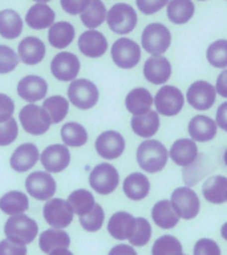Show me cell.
Wrapping results in <instances>:
<instances>
[{
  "label": "cell",
  "instance_id": "obj_32",
  "mask_svg": "<svg viewBox=\"0 0 227 255\" xmlns=\"http://www.w3.org/2000/svg\"><path fill=\"white\" fill-rule=\"evenodd\" d=\"M75 39V27L68 21L53 23L48 31V41L53 48L64 49Z\"/></svg>",
  "mask_w": 227,
  "mask_h": 255
},
{
  "label": "cell",
  "instance_id": "obj_27",
  "mask_svg": "<svg viewBox=\"0 0 227 255\" xmlns=\"http://www.w3.org/2000/svg\"><path fill=\"white\" fill-rule=\"evenodd\" d=\"M151 218L157 226L163 229V230H169V229H173L178 225L181 217L177 214V211L174 210L170 201L162 199V201H158L155 203L151 209Z\"/></svg>",
  "mask_w": 227,
  "mask_h": 255
},
{
  "label": "cell",
  "instance_id": "obj_19",
  "mask_svg": "<svg viewBox=\"0 0 227 255\" xmlns=\"http://www.w3.org/2000/svg\"><path fill=\"white\" fill-rule=\"evenodd\" d=\"M47 81L36 75L25 76L17 84V95L28 103H36L47 96Z\"/></svg>",
  "mask_w": 227,
  "mask_h": 255
},
{
  "label": "cell",
  "instance_id": "obj_6",
  "mask_svg": "<svg viewBox=\"0 0 227 255\" xmlns=\"http://www.w3.org/2000/svg\"><path fill=\"white\" fill-rule=\"evenodd\" d=\"M100 97L99 89L91 80H73L68 88V99L76 108L87 111L97 104Z\"/></svg>",
  "mask_w": 227,
  "mask_h": 255
},
{
  "label": "cell",
  "instance_id": "obj_48",
  "mask_svg": "<svg viewBox=\"0 0 227 255\" xmlns=\"http://www.w3.org/2000/svg\"><path fill=\"white\" fill-rule=\"evenodd\" d=\"M91 3V0H60L61 7L69 15H79L83 13Z\"/></svg>",
  "mask_w": 227,
  "mask_h": 255
},
{
  "label": "cell",
  "instance_id": "obj_57",
  "mask_svg": "<svg viewBox=\"0 0 227 255\" xmlns=\"http://www.w3.org/2000/svg\"><path fill=\"white\" fill-rule=\"evenodd\" d=\"M37 3H48V1H51V0H35Z\"/></svg>",
  "mask_w": 227,
  "mask_h": 255
},
{
  "label": "cell",
  "instance_id": "obj_46",
  "mask_svg": "<svg viewBox=\"0 0 227 255\" xmlns=\"http://www.w3.org/2000/svg\"><path fill=\"white\" fill-rule=\"evenodd\" d=\"M194 255H222L218 243L209 238L199 239L193 249Z\"/></svg>",
  "mask_w": 227,
  "mask_h": 255
},
{
  "label": "cell",
  "instance_id": "obj_42",
  "mask_svg": "<svg viewBox=\"0 0 227 255\" xmlns=\"http://www.w3.org/2000/svg\"><path fill=\"white\" fill-rule=\"evenodd\" d=\"M151 238V226L149 221L146 218H142V217H138L135 218V226L133 234L129 238V242H130L131 246L142 247L145 245H147V242L150 241Z\"/></svg>",
  "mask_w": 227,
  "mask_h": 255
},
{
  "label": "cell",
  "instance_id": "obj_56",
  "mask_svg": "<svg viewBox=\"0 0 227 255\" xmlns=\"http://www.w3.org/2000/svg\"><path fill=\"white\" fill-rule=\"evenodd\" d=\"M223 162H225V165L227 166V149L225 150V153H223Z\"/></svg>",
  "mask_w": 227,
  "mask_h": 255
},
{
  "label": "cell",
  "instance_id": "obj_53",
  "mask_svg": "<svg viewBox=\"0 0 227 255\" xmlns=\"http://www.w3.org/2000/svg\"><path fill=\"white\" fill-rule=\"evenodd\" d=\"M108 255H138L131 245H117L109 251Z\"/></svg>",
  "mask_w": 227,
  "mask_h": 255
},
{
  "label": "cell",
  "instance_id": "obj_21",
  "mask_svg": "<svg viewBox=\"0 0 227 255\" xmlns=\"http://www.w3.org/2000/svg\"><path fill=\"white\" fill-rule=\"evenodd\" d=\"M169 157L175 165L186 167L194 162L198 157V146L194 139L179 138L171 145Z\"/></svg>",
  "mask_w": 227,
  "mask_h": 255
},
{
  "label": "cell",
  "instance_id": "obj_9",
  "mask_svg": "<svg viewBox=\"0 0 227 255\" xmlns=\"http://www.w3.org/2000/svg\"><path fill=\"white\" fill-rule=\"evenodd\" d=\"M154 104L159 115L173 117L182 111L185 97L182 92L174 85H163L155 95Z\"/></svg>",
  "mask_w": 227,
  "mask_h": 255
},
{
  "label": "cell",
  "instance_id": "obj_34",
  "mask_svg": "<svg viewBox=\"0 0 227 255\" xmlns=\"http://www.w3.org/2000/svg\"><path fill=\"white\" fill-rule=\"evenodd\" d=\"M28 207H29V199L21 191H9L0 198V210L7 215L23 214L28 210Z\"/></svg>",
  "mask_w": 227,
  "mask_h": 255
},
{
  "label": "cell",
  "instance_id": "obj_20",
  "mask_svg": "<svg viewBox=\"0 0 227 255\" xmlns=\"http://www.w3.org/2000/svg\"><path fill=\"white\" fill-rule=\"evenodd\" d=\"M40 158L39 149L35 143L25 142L15 149L11 155V167L17 173L31 170Z\"/></svg>",
  "mask_w": 227,
  "mask_h": 255
},
{
  "label": "cell",
  "instance_id": "obj_17",
  "mask_svg": "<svg viewBox=\"0 0 227 255\" xmlns=\"http://www.w3.org/2000/svg\"><path fill=\"white\" fill-rule=\"evenodd\" d=\"M143 76L153 85H163L171 76V64L165 56H151L143 64Z\"/></svg>",
  "mask_w": 227,
  "mask_h": 255
},
{
  "label": "cell",
  "instance_id": "obj_24",
  "mask_svg": "<svg viewBox=\"0 0 227 255\" xmlns=\"http://www.w3.org/2000/svg\"><path fill=\"white\" fill-rule=\"evenodd\" d=\"M17 53L20 60L27 65H36L39 64L45 56V45L39 37L28 36L20 41L17 47Z\"/></svg>",
  "mask_w": 227,
  "mask_h": 255
},
{
  "label": "cell",
  "instance_id": "obj_16",
  "mask_svg": "<svg viewBox=\"0 0 227 255\" xmlns=\"http://www.w3.org/2000/svg\"><path fill=\"white\" fill-rule=\"evenodd\" d=\"M40 161L48 173H60L65 170L71 162V153L67 145L53 143L44 149Z\"/></svg>",
  "mask_w": 227,
  "mask_h": 255
},
{
  "label": "cell",
  "instance_id": "obj_12",
  "mask_svg": "<svg viewBox=\"0 0 227 255\" xmlns=\"http://www.w3.org/2000/svg\"><path fill=\"white\" fill-rule=\"evenodd\" d=\"M187 103L197 111H207L215 104L217 91L209 81L198 80L189 87L186 92Z\"/></svg>",
  "mask_w": 227,
  "mask_h": 255
},
{
  "label": "cell",
  "instance_id": "obj_29",
  "mask_svg": "<svg viewBox=\"0 0 227 255\" xmlns=\"http://www.w3.org/2000/svg\"><path fill=\"white\" fill-rule=\"evenodd\" d=\"M202 194L207 202L214 205L227 202V177L213 175L207 178L202 186Z\"/></svg>",
  "mask_w": 227,
  "mask_h": 255
},
{
  "label": "cell",
  "instance_id": "obj_38",
  "mask_svg": "<svg viewBox=\"0 0 227 255\" xmlns=\"http://www.w3.org/2000/svg\"><path fill=\"white\" fill-rule=\"evenodd\" d=\"M68 202L73 209V213L79 215V217L89 213L96 205L93 194L91 191L85 190V189H77L73 193H71L69 197H68Z\"/></svg>",
  "mask_w": 227,
  "mask_h": 255
},
{
  "label": "cell",
  "instance_id": "obj_1",
  "mask_svg": "<svg viewBox=\"0 0 227 255\" xmlns=\"http://www.w3.org/2000/svg\"><path fill=\"white\" fill-rule=\"evenodd\" d=\"M169 151L162 142L157 139H145L137 149V162L147 173H159L166 166Z\"/></svg>",
  "mask_w": 227,
  "mask_h": 255
},
{
  "label": "cell",
  "instance_id": "obj_49",
  "mask_svg": "<svg viewBox=\"0 0 227 255\" xmlns=\"http://www.w3.org/2000/svg\"><path fill=\"white\" fill-rule=\"evenodd\" d=\"M0 255H27V247L25 245L4 239L0 242Z\"/></svg>",
  "mask_w": 227,
  "mask_h": 255
},
{
  "label": "cell",
  "instance_id": "obj_47",
  "mask_svg": "<svg viewBox=\"0 0 227 255\" xmlns=\"http://www.w3.org/2000/svg\"><path fill=\"white\" fill-rule=\"evenodd\" d=\"M170 0H135L137 7L145 15H153L161 11L165 5L169 4Z\"/></svg>",
  "mask_w": 227,
  "mask_h": 255
},
{
  "label": "cell",
  "instance_id": "obj_2",
  "mask_svg": "<svg viewBox=\"0 0 227 255\" xmlns=\"http://www.w3.org/2000/svg\"><path fill=\"white\" fill-rule=\"evenodd\" d=\"M4 234L12 242L28 245L33 242L39 234V226L35 219L25 214L11 215L4 225Z\"/></svg>",
  "mask_w": 227,
  "mask_h": 255
},
{
  "label": "cell",
  "instance_id": "obj_23",
  "mask_svg": "<svg viewBox=\"0 0 227 255\" xmlns=\"http://www.w3.org/2000/svg\"><path fill=\"white\" fill-rule=\"evenodd\" d=\"M135 226V218L130 213L117 211L108 222V233L118 241H129Z\"/></svg>",
  "mask_w": 227,
  "mask_h": 255
},
{
  "label": "cell",
  "instance_id": "obj_10",
  "mask_svg": "<svg viewBox=\"0 0 227 255\" xmlns=\"http://www.w3.org/2000/svg\"><path fill=\"white\" fill-rule=\"evenodd\" d=\"M43 214L45 222L55 229H65L73 221V209L68 201L61 198H51L44 205Z\"/></svg>",
  "mask_w": 227,
  "mask_h": 255
},
{
  "label": "cell",
  "instance_id": "obj_30",
  "mask_svg": "<svg viewBox=\"0 0 227 255\" xmlns=\"http://www.w3.org/2000/svg\"><path fill=\"white\" fill-rule=\"evenodd\" d=\"M125 107L133 116L147 113L153 107V96L146 88H134L127 93Z\"/></svg>",
  "mask_w": 227,
  "mask_h": 255
},
{
  "label": "cell",
  "instance_id": "obj_3",
  "mask_svg": "<svg viewBox=\"0 0 227 255\" xmlns=\"http://www.w3.org/2000/svg\"><path fill=\"white\" fill-rule=\"evenodd\" d=\"M142 48L151 56H162L171 44V33L166 25L151 23L145 27L141 35Z\"/></svg>",
  "mask_w": 227,
  "mask_h": 255
},
{
  "label": "cell",
  "instance_id": "obj_14",
  "mask_svg": "<svg viewBox=\"0 0 227 255\" xmlns=\"http://www.w3.org/2000/svg\"><path fill=\"white\" fill-rule=\"evenodd\" d=\"M96 151L104 159H115L125 150V138L115 130H107L96 139Z\"/></svg>",
  "mask_w": 227,
  "mask_h": 255
},
{
  "label": "cell",
  "instance_id": "obj_5",
  "mask_svg": "<svg viewBox=\"0 0 227 255\" xmlns=\"http://www.w3.org/2000/svg\"><path fill=\"white\" fill-rule=\"evenodd\" d=\"M19 119L24 130L32 135H41L47 133L52 124L47 111L32 103L25 105L20 111Z\"/></svg>",
  "mask_w": 227,
  "mask_h": 255
},
{
  "label": "cell",
  "instance_id": "obj_11",
  "mask_svg": "<svg viewBox=\"0 0 227 255\" xmlns=\"http://www.w3.org/2000/svg\"><path fill=\"white\" fill-rule=\"evenodd\" d=\"M170 202L177 214L183 219L195 218L201 209L198 195L189 186L177 187L171 193Z\"/></svg>",
  "mask_w": 227,
  "mask_h": 255
},
{
  "label": "cell",
  "instance_id": "obj_8",
  "mask_svg": "<svg viewBox=\"0 0 227 255\" xmlns=\"http://www.w3.org/2000/svg\"><path fill=\"white\" fill-rule=\"evenodd\" d=\"M112 60L117 67L122 69L134 68L141 60V47L134 40L121 37L115 40L111 49Z\"/></svg>",
  "mask_w": 227,
  "mask_h": 255
},
{
  "label": "cell",
  "instance_id": "obj_55",
  "mask_svg": "<svg viewBox=\"0 0 227 255\" xmlns=\"http://www.w3.org/2000/svg\"><path fill=\"white\" fill-rule=\"evenodd\" d=\"M221 235H222V238L225 241H227V222L223 223L222 229H221Z\"/></svg>",
  "mask_w": 227,
  "mask_h": 255
},
{
  "label": "cell",
  "instance_id": "obj_45",
  "mask_svg": "<svg viewBox=\"0 0 227 255\" xmlns=\"http://www.w3.org/2000/svg\"><path fill=\"white\" fill-rule=\"evenodd\" d=\"M17 133H19V128L13 117L4 123H0V146L11 145L17 138Z\"/></svg>",
  "mask_w": 227,
  "mask_h": 255
},
{
  "label": "cell",
  "instance_id": "obj_40",
  "mask_svg": "<svg viewBox=\"0 0 227 255\" xmlns=\"http://www.w3.org/2000/svg\"><path fill=\"white\" fill-rule=\"evenodd\" d=\"M151 255H183L182 245L173 235H162L151 247Z\"/></svg>",
  "mask_w": 227,
  "mask_h": 255
},
{
  "label": "cell",
  "instance_id": "obj_35",
  "mask_svg": "<svg viewBox=\"0 0 227 255\" xmlns=\"http://www.w3.org/2000/svg\"><path fill=\"white\" fill-rule=\"evenodd\" d=\"M194 12L191 0H170L167 4V17L173 24H186L194 16Z\"/></svg>",
  "mask_w": 227,
  "mask_h": 255
},
{
  "label": "cell",
  "instance_id": "obj_22",
  "mask_svg": "<svg viewBox=\"0 0 227 255\" xmlns=\"http://www.w3.org/2000/svg\"><path fill=\"white\" fill-rule=\"evenodd\" d=\"M217 127L218 125L211 117L199 115L190 120L187 130L191 139H194L195 142H209L217 135Z\"/></svg>",
  "mask_w": 227,
  "mask_h": 255
},
{
  "label": "cell",
  "instance_id": "obj_13",
  "mask_svg": "<svg viewBox=\"0 0 227 255\" xmlns=\"http://www.w3.org/2000/svg\"><path fill=\"white\" fill-rule=\"evenodd\" d=\"M28 194L39 201H48L56 193V181L48 171H33L25 179Z\"/></svg>",
  "mask_w": 227,
  "mask_h": 255
},
{
  "label": "cell",
  "instance_id": "obj_50",
  "mask_svg": "<svg viewBox=\"0 0 227 255\" xmlns=\"http://www.w3.org/2000/svg\"><path fill=\"white\" fill-rule=\"evenodd\" d=\"M15 112V103L9 96L0 93V123H4L12 117Z\"/></svg>",
  "mask_w": 227,
  "mask_h": 255
},
{
  "label": "cell",
  "instance_id": "obj_41",
  "mask_svg": "<svg viewBox=\"0 0 227 255\" xmlns=\"http://www.w3.org/2000/svg\"><path fill=\"white\" fill-rule=\"evenodd\" d=\"M207 61L211 67L227 68V40H217L211 43L206 52Z\"/></svg>",
  "mask_w": 227,
  "mask_h": 255
},
{
  "label": "cell",
  "instance_id": "obj_51",
  "mask_svg": "<svg viewBox=\"0 0 227 255\" xmlns=\"http://www.w3.org/2000/svg\"><path fill=\"white\" fill-rule=\"evenodd\" d=\"M215 91L221 97L227 99V69H223L219 76L217 77V84H215Z\"/></svg>",
  "mask_w": 227,
  "mask_h": 255
},
{
  "label": "cell",
  "instance_id": "obj_52",
  "mask_svg": "<svg viewBox=\"0 0 227 255\" xmlns=\"http://www.w3.org/2000/svg\"><path fill=\"white\" fill-rule=\"evenodd\" d=\"M215 123H217L218 128L227 131V101L221 104L217 109V121Z\"/></svg>",
  "mask_w": 227,
  "mask_h": 255
},
{
  "label": "cell",
  "instance_id": "obj_18",
  "mask_svg": "<svg viewBox=\"0 0 227 255\" xmlns=\"http://www.w3.org/2000/svg\"><path fill=\"white\" fill-rule=\"evenodd\" d=\"M80 52L91 59H97L107 52L108 40L101 32L96 29H88L79 37Z\"/></svg>",
  "mask_w": 227,
  "mask_h": 255
},
{
  "label": "cell",
  "instance_id": "obj_15",
  "mask_svg": "<svg viewBox=\"0 0 227 255\" xmlns=\"http://www.w3.org/2000/svg\"><path fill=\"white\" fill-rule=\"evenodd\" d=\"M51 72L60 81H73L80 72V60L75 53L61 52L52 59Z\"/></svg>",
  "mask_w": 227,
  "mask_h": 255
},
{
  "label": "cell",
  "instance_id": "obj_26",
  "mask_svg": "<svg viewBox=\"0 0 227 255\" xmlns=\"http://www.w3.org/2000/svg\"><path fill=\"white\" fill-rule=\"evenodd\" d=\"M159 113L149 111L147 113L131 117L130 127L135 134L142 138H150L159 129Z\"/></svg>",
  "mask_w": 227,
  "mask_h": 255
},
{
  "label": "cell",
  "instance_id": "obj_31",
  "mask_svg": "<svg viewBox=\"0 0 227 255\" xmlns=\"http://www.w3.org/2000/svg\"><path fill=\"white\" fill-rule=\"evenodd\" d=\"M69 246H71V237L63 229L52 227L40 234L39 247L45 254H49L55 249H60V247L68 249Z\"/></svg>",
  "mask_w": 227,
  "mask_h": 255
},
{
  "label": "cell",
  "instance_id": "obj_28",
  "mask_svg": "<svg viewBox=\"0 0 227 255\" xmlns=\"http://www.w3.org/2000/svg\"><path fill=\"white\" fill-rule=\"evenodd\" d=\"M123 193L130 201H142L150 191V182L142 173H131L125 178L122 185Z\"/></svg>",
  "mask_w": 227,
  "mask_h": 255
},
{
  "label": "cell",
  "instance_id": "obj_39",
  "mask_svg": "<svg viewBox=\"0 0 227 255\" xmlns=\"http://www.w3.org/2000/svg\"><path fill=\"white\" fill-rule=\"evenodd\" d=\"M43 108L49 115L52 124L61 123L68 115L69 111V103L63 96H52L44 100Z\"/></svg>",
  "mask_w": 227,
  "mask_h": 255
},
{
  "label": "cell",
  "instance_id": "obj_33",
  "mask_svg": "<svg viewBox=\"0 0 227 255\" xmlns=\"http://www.w3.org/2000/svg\"><path fill=\"white\" fill-rule=\"evenodd\" d=\"M23 32V20L13 9L0 11V35L4 39L13 40Z\"/></svg>",
  "mask_w": 227,
  "mask_h": 255
},
{
  "label": "cell",
  "instance_id": "obj_7",
  "mask_svg": "<svg viewBox=\"0 0 227 255\" xmlns=\"http://www.w3.org/2000/svg\"><path fill=\"white\" fill-rule=\"evenodd\" d=\"M119 183V174L113 165L108 162L99 163L93 167L89 174V185L96 193L108 195L117 189Z\"/></svg>",
  "mask_w": 227,
  "mask_h": 255
},
{
  "label": "cell",
  "instance_id": "obj_44",
  "mask_svg": "<svg viewBox=\"0 0 227 255\" xmlns=\"http://www.w3.org/2000/svg\"><path fill=\"white\" fill-rule=\"evenodd\" d=\"M19 56L12 48L7 45H0V75L9 73L17 67Z\"/></svg>",
  "mask_w": 227,
  "mask_h": 255
},
{
  "label": "cell",
  "instance_id": "obj_25",
  "mask_svg": "<svg viewBox=\"0 0 227 255\" xmlns=\"http://www.w3.org/2000/svg\"><path fill=\"white\" fill-rule=\"evenodd\" d=\"M56 13L45 3H37L28 9L25 15V23L32 29H45L51 28L55 21Z\"/></svg>",
  "mask_w": 227,
  "mask_h": 255
},
{
  "label": "cell",
  "instance_id": "obj_43",
  "mask_svg": "<svg viewBox=\"0 0 227 255\" xmlns=\"http://www.w3.org/2000/svg\"><path fill=\"white\" fill-rule=\"evenodd\" d=\"M104 219H105L104 209L100 206L99 203H96L95 207L89 213L80 217V225H81L84 230L95 233V231H99L103 227Z\"/></svg>",
  "mask_w": 227,
  "mask_h": 255
},
{
  "label": "cell",
  "instance_id": "obj_58",
  "mask_svg": "<svg viewBox=\"0 0 227 255\" xmlns=\"http://www.w3.org/2000/svg\"><path fill=\"white\" fill-rule=\"evenodd\" d=\"M183 255H186V254H183Z\"/></svg>",
  "mask_w": 227,
  "mask_h": 255
},
{
  "label": "cell",
  "instance_id": "obj_36",
  "mask_svg": "<svg viewBox=\"0 0 227 255\" xmlns=\"http://www.w3.org/2000/svg\"><path fill=\"white\" fill-rule=\"evenodd\" d=\"M107 15V8L101 0H91L87 9L81 13V21L89 29H96L105 21Z\"/></svg>",
  "mask_w": 227,
  "mask_h": 255
},
{
  "label": "cell",
  "instance_id": "obj_54",
  "mask_svg": "<svg viewBox=\"0 0 227 255\" xmlns=\"http://www.w3.org/2000/svg\"><path fill=\"white\" fill-rule=\"evenodd\" d=\"M49 255H73V253L68 250L67 247H60V249H55L53 251H51Z\"/></svg>",
  "mask_w": 227,
  "mask_h": 255
},
{
  "label": "cell",
  "instance_id": "obj_37",
  "mask_svg": "<svg viewBox=\"0 0 227 255\" xmlns=\"http://www.w3.org/2000/svg\"><path fill=\"white\" fill-rule=\"evenodd\" d=\"M60 134H61V139L67 146H84L88 141L87 129L79 123H67L61 128Z\"/></svg>",
  "mask_w": 227,
  "mask_h": 255
},
{
  "label": "cell",
  "instance_id": "obj_4",
  "mask_svg": "<svg viewBox=\"0 0 227 255\" xmlns=\"http://www.w3.org/2000/svg\"><path fill=\"white\" fill-rule=\"evenodd\" d=\"M138 17L134 8L126 3H117L108 11L107 23L112 32L117 35L130 33L137 25Z\"/></svg>",
  "mask_w": 227,
  "mask_h": 255
}]
</instances>
